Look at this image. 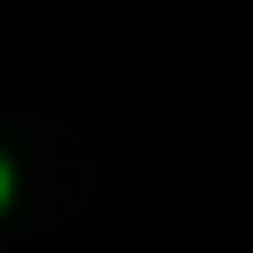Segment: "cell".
<instances>
[{"mask_svg":"<svg viewBox=\"0 0 253 253\" xmlns=\"http://www.w3.org/2000/svg\"><path fill=\"white\" fill-rule=\"evenodd\" d=\"M0 198H8V166H0Z\"/></svg>","mask_w":253,"mask_h":253,"instance_id":"cell-1","label":"cell"}]
</instances>
